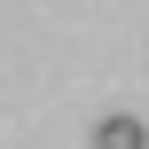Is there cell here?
Here are the masks:
<instances>
[{"label":"cell","mask_w":149,"mask_h":149,"mask_svg":"<svg viewBox=\"0 0 149 149\" xmlns=\"http://www.w3.org/2000/svg\"><path fill=\"white\" fill-rule=\"evenodd\" d=\"M94 149H149V126L134 110H110V118H94Z\"/></svg>","instance_id":"obj_1"}]
</instances>
